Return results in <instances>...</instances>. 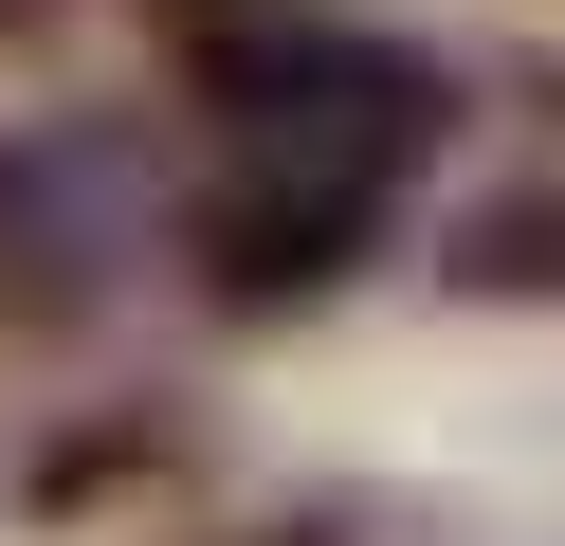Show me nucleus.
Here are the masks:
<instances>
[{
    "mask_svg": "<svg viewBox=\"0 0 565 546\" xmlns=\"http://www.w3.org/2000/svg\"><path fill=\"white\" fill-rule=\"evenodd\" d=\"M183 109L237 146H365V164H438L456 146V55L438 36L329 19V0H220L183 19Z\"/></svg>",
    "mask_w": 565,
    "mask_h": 546,
    "instance_id": "f257e3e1",
    "label": "nucleus"
},
{
    "mask_svg": "<svg viewBox=\"0 0 565 546\" xmlns=\"http://www.w3.org/2000/svg\"><path fill=\"white\" fill-rule=\"evenodd\" d=\"M402 182L419 164H365V146H237L201 128V182H164V255L220 328H292L402 237Z\"/></svg>",
    "mask_w": 565,
    "mask_h": 546,
    "instance_id": "f03ea898",
    "label": "nucleus"
},
{
    "mask_svg": "<svg viewBox=\"0 0 565 546\" xmlns=\"http://www.w3.org/2000/svg\"><path fill=\"white\" fill-rule=\"evenodd\" d=\"M164 473H201V419H183V400H92V419H55L38 456L0 473V528H92V510L164 492Z\"/></svg>",
    "mask_w": 565,
    "mask_h": 546,
    "instance_id": "7ed1b4c3",
    "label": "nucleus"
},
{
    "mask_svg": "<svg viewBox=\"0 0 565 546\" xmlns=\"http://www.w3.org/2000/svg\"><path fill=\"white\" fill-rule=\"evenodd\" d=\"M438 291H456V310H565V164L456 201L438 218Z\"/></svg>",
    "mask_w": 565,
    "mask_h": 546,
    "instance_id": "20e7f679",
    "label": "nucleus"
},
{
    "mask_svg": "<svg viewBox=\"0 0 565 546\" xmlns=\"http://www.w3.org/2000/svg\"><path fill=\"white\" fill-rule=\"evenodd\" d=\"M183 546H383V510H365V492H274V510H237V528H183Z\"/></svg>",
    "mask_w": 565,
    "mask_h": 546,
    "instance_id": "39448f33",
    "label": "nucleus"
},
{
    "mask_svg": "<svg viewBox=\"0 0 565 546\" xmlns=\"http://www.w3.org/2000/svg\"><path fill=\"white\" fill-rule=\"evenodd\" d=\"M55 19H74V0H0V55H19V36H55Z\"/></svg>",
    "mask_w": 565,
    "mask_h": 546,
    "instance_id": "423d86ee",
    "label": "nucleus"
},
{
    "mask_svg": "<svg viewBox=\"0 0 565 546\" xmlns=\"http://www.w3.org/2000/svg\"><path fill=\"white\" fill-rule=\"evenodd\" d=\"M147 19H164V36H183V19H220V0H147Z\"/></svg>",
    "mask_w": 565,
    "mask_h": 546,
    "instance_id": "0eeeda50",
    "label": "nucleus"
}]
</instances>
